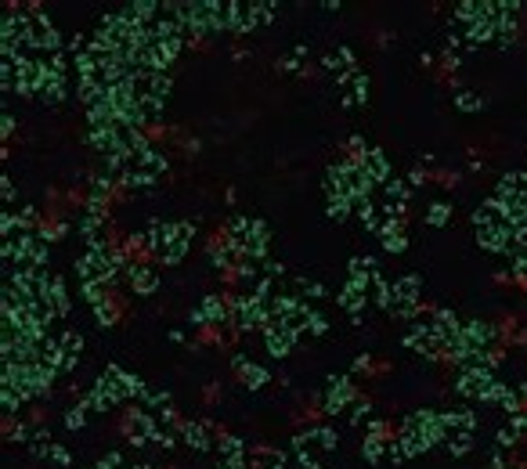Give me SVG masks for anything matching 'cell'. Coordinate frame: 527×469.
Wrapping results in <instances>:
<instances>
[{
	"mask_svg": "<svg viewBox=\"0 0 527 469\" xmlns=\"http://www.w3.org/2000/svg\"><path fill=\"white\" fill-rule=\"evenodd\" d=\"M448 213H452V206H445V202H433L430 206V224H448Z\"/></svg>",
	"mask_w": 527,
	"mask_h": 469,
	"instance_id": "6da1fadb",
	"label": "cell"
}]
</instances>
